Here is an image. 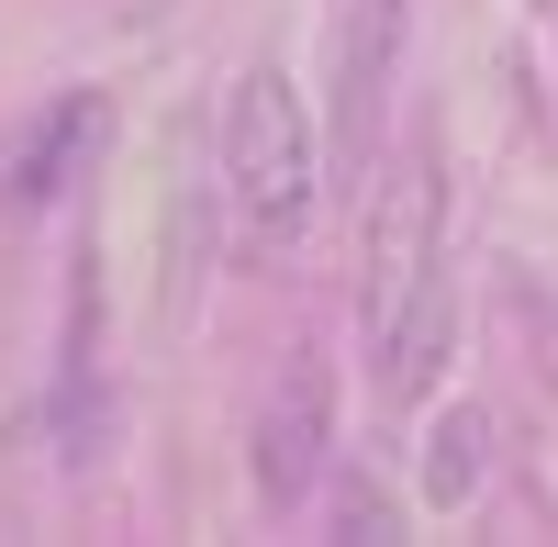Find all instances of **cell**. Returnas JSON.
<instances>
[{
    "mask_svg": "<svg viewBox=\"0 0 558 547\" xmlns=\"http://www.w3.org/2000/svg\"><path fill=\"white\" fill-rule=\"evenodd\" d=\"M357 325H368V369L391 402H425L458 336V291H447V168L436 146H402L368 191V257H357Z\"/></svg>",
    "mask_w": 558,
    "mask_h": 547,
    "instance_id": "1",
    "label": "cell"
},
{
    "mask_svg": "<svg viewBox=\"0 0 558 547\" xmlns=\"http://www.w3.org/2000/svg\"><path fill=\"white\" fill-rule=\"evenodd\" d=\"M313 112H302V89L279 78V68H246L235 78V101H223V191H235L246 212V235H302L313 223Z\"/></svg>",
    "mask_w": 558,
    "mask_h": 547,
    "instance_id": "2",
    "label": "cell"
},
{
    "mask_svg": "<svg viewBox=\"0 0 558 547\" xmlns=\"http://www.w3.org/2000/svg\"><path fill=\"white\" fill-rule=\"evenodd\" d=\"M89 146H101V101H89V89H57V101L23 123V146H12V212L68 202L78 168H89Z\"/></svg>",
    "mask_w": 558,
    "mask_h": 547,
    "instance_id": "5",
    "label": "cell"
},
{
    "mask_svg": "<svg viewBox=\"0 0 558 547\" xmlns=\"http://www.w3.org/2000/svg\"><path fill=\"white\" fill-rule=\"evenodd\" d=\"M324 536L380 547V536H402V514H391V491H380V481H336V503H324Z\"/></svg>",
    "mask_w": 558,
    "mask_h": 547,
    "instance_id": "7",
    "label": "cell"
},
{
    "mask_svg": "<svg viewBox=\"0 0 558 547\" xmlns=\"http://www.w3.org/2000/svg\"><path fill=\"white\" fill-rule=\"evenodd\" d=\"M402 34H413V0H347V57H336V134L347 146H380V112H391V78H402Z\"/></svg>",
    "mask_w": 558,
    "mask_h": 547,
    "instance_id": "4",
    "label": "cell"
},
{
    "mask_svg": "<svg viewBox=\"0 0 558 547\" xmlns=\"http://www.w3.org/2000/svg\"><path fill=\"white\" fill-rule=\"evenodd\" d=\"M324 447H336V369L302 347V357H279V380L257 402V503L268 514H302L313 503Z\"/></svg>",
    "mask_w": 558,
    "mask_h": 547,
    "instance_id": "3",
    "label": "cell"
},
{
    "mask_svg": "<svg viewBox=\"0 0 558 547\" xmlns=\"http://www.w3.org/2000/svg\"><path fill=\"white\" fill-rule=\"evenodd\" d=\"M481 470H492V414H436V436H425V503L458 514L481 491Z\"/></svg>",
    "mask_w": 558,
    "mask_h": 547,
    "instance_id": "6",
    "label": "cell"
}]
</instances>
